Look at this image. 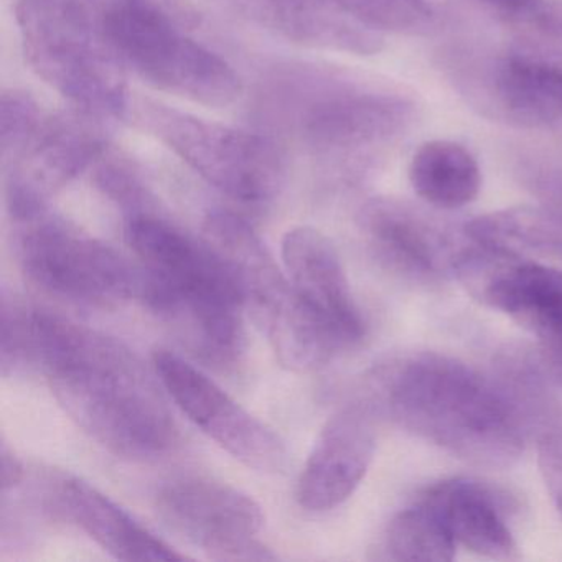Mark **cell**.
<instances>
[{"instance_id":"f546056e","label":"cell","mask_w":562,"mask_h":562,"mask_svg":"<svg viewBox=\"0 0 562 562\" xmlns=\"http://www.w3.org/2000/svg\"><path fill=\"white\" fill-rule=\"evenodd\" d=\"M483 4L509 14L521 15L538 2V0H482Z\"/></svg>"},{"instance_id":"ac0fdd59","label":"cell","mask_w":562,"mask_h":562,"mask_svg":"<svg viewBox=\"0 0 562 562\" xmlns=\"http://www.w3.org/2000/svg\"><path fill=\"white\" fill-rule=\"evenodd\" d=\"M55 495L58 512L114 559L130 562L187 559L186 554H180L114 499L85 480L77 476L60 480Z\"/></svg>"},{"instance_id":"4dcf8cb0","label":"cell","mask_w":562,"mask_h":562,"mask_svg":"<svg viewBox=\"0 0 562 562\" xmlns=\"http://www.w3.org/2000/svg\"><path fill=\"white\" fill-rule=\"evenodd\" d=\"M149 2H153V4L160 5V8L166 9V11L172 9V2H170V0H149Z\"/></svg>"},{"instance_id":"44dd1931","label":"cell","mask_w":562,"mask_h":562,"mask_svg":"<svg viewBox=\"0 0 562 562\" xmlns=\"http://www.w3.org/2000/svg\"><path fill=\"white\" fill-rule=\"evenodd\" d=\"M409 182L416 195L439 210L469 205L482 189V170L473 154L453 140L423 144L409 164Z\"/></svg>"},{"instance_id":"7a4b0ae2","label":"cell","mask_w":562,"mask_h":562,"mask_svg":"<svg viewBox=\"0 0 562 562\" xmlns=\"http://www.w3.org/2000/svg\"><path fill=\"white\" fill-rule=\"evenodd\" d=\"M374 381L378 406L457 459L508 467L522 453L521 416L508 391L457 358L404 355L381 367Z\"/></svg>"},{"instance_id":"4fadbf2b","label":"cell","mask_w":562,"mask_h":562,"mask_svg":"<svg viewBox=\"0 0 562 562\" xmlns=\"http://www.w3.org/2000/svg\"><path fill=\"white\" fill-rule=\"evenodd\" d=\"M162 521L213 561H272L256 539L265 526L261 505L235 486L209 479L170 482L157 495Z\"/></svg>"},{"instance_id":"4316f807","label":"cell","mask_w":562,"mask_h":562,"mask_svg":"<svg viewBox=\"0 0 562 562\" xmlns=\"http://www.w3.org/2000/svg\"><path fill=\"white\" fill-rule=\"evenodd\" d=\"M518 18L539 34L562 44V0L558 2H539L538 0L531 9Z\"/></svg>"},{"instance_id":"d4e9b609","label":"cell","mask_w":562,"mask_h":562,"mask_svg":"<svg viewBox=\"0 0 562 562\" xmlns=\"http://www.w3.org/2000/svg\"><path fill=\"white\" fill-rule=\"evenodd\" d=\"M45 113L34 97L21 90H9L0 100V150L8 159L44 120Z\"/></svg>"},{"instance_id":"603a6c76","label":"cell","mask_w":562,"mask_h":562,"mask_svg":"<svg viewBox=\"0 0 562 562\" xmlns=\"http://www.w3.org/2000/svg\"><path fill=\"white\" fill-rule=\"evenodd\" d=\"M383 551L391 561L449 562L456 558L457 542L439 512L417 498L391 519Z\"/></svg>"},{"instance_id":"cb8c5ba5","label":"cell","mask_w":562,"mask_h":562,"mask_svg":"<svg viewBox=\"0 0 562 562\" xmlns=\"http://www.w3.org/2000/svg\"><path fill=\"white\" fill-rule=\"evenodd\" d=\"M350 18L364 27L393 34H420L434 24L427 0H334Z\"/></svg>"},{"instance_id":"484cf974","label":"cell","mask_w":562,"mask_h":562,"mask_svg":"<svg viewBox=\"0 0 562 562\" xmlns=\"http://www.w3.org/2000/svg\"><path fill=\"white\" fill-rule=\"evenodd\" d=\"M518 177L539 209L562 226V166L544 160H525L519 164Z\"/></svg>"},{"instance_id":"ffe728a7","label":"cell","mask_w":562,"mask_h":562,"mask_svg":"<svg viewBox=\"0 0 562 562\" xmlns=\"http://www.w3.org/2000/svg\"><path fill=\"white\" fill-rule=\"evenodd\" d=\"M488 81L493 101L508 120L531 127L562 123V61L505 55L493 65Z\"/></svg>"},{"instance_id":"3957f363","label":"cell","mask_w":562,"mask_h":562,"mask_svg":"<svg viewBox=\"0 0 562 562\" xmlns=\"http://www.w3.org/2000/svg\"><path fill=\"white\" fill-rule=\"evenodd\" d=\"M124 215V236L143 272L139 301L180 328L203 360L235 363L245 350L246 307L228 262L150 205Z\"/></svg>"},{"instance_id":"6da1fadb","label":"cell","mask_w":562,"mask_h":562,"mask_svg":"<svg viewBox=\"0 0 562 562\" xmlns=\"http://www.w3.org/2000/svg\"><path fill=\"white\" fill-rule=\"evenodd\" d=\"M31 370L47 376L70 419L113 456L150 460L176 443L177 426L140 358L116 338L31 308Z\"/></svg>"},{"instance_id":"7c38bea8","label":"cell","mask_w":562,"mask_h":562,"mask_svg":"<svg viewBox=\"0 0 562 562\" xmlns=\"http://www.w3.org/2000/svg\"><path fill=\"white\" fill-rule=\"evenodd\" d=\"M154 370L176 406L223 450L261 473L288 467L284 440L252 416L200 368L170 350L154 353Z\"/></svg>"},{"instance_id":"e0dca14e","label":"cell","mask_w":562,"mask_h":562,"mask_svg":"<svg viewBox=\"0 0 562 562\" xmlns=\"http://www.w3.org/2000/svg\"><path fill=\"white\" fill-rule=\"evenodd\" d=\"M246 18L304 47L344 54H378L383 37L338 8L334 0H228Z\"/></svg>"},{"instance_id":"30bf717a","label":"cell","mask_w":562,"mask_h":562,"mask_svg":"<svg viewBox=\"0 0 562 562\" xmlns=\"http://www.w3.org/2000/svg\"><path fill=\"white\" fill-rule=\"evenodd\" d=\"M452 276L493 311L535 335L562 367V271L467 239Z\"/></svg>"},{"instance_id":"7402d4cb","label":"cell","mask_w":562,"mask_h":562,"mask_svg":"<svg viewBox=\"0 0 562 562\" xmlns=\"http://www.w3.org/2000/svg\"><path fill=\"white\" fill-rule=\"evenodd\" d=\"M463 233L480 245L513 255L562 259V226L539 206H515L476 216Z\"/></svg>"},{"instance_id":"8fae6325","label":"cell","mask_w":562,"mask_h":562,"mask_svg":"<svg viewBox=\"0 0 562 562\" xmlns=\"http://www.w3.org/2000/svg\"><path fill=\"white\" fill-rule=\"evenodd\" d=\"M103 121L75 110L45 114L21 149L4 160L5 203L12 222L48 210L55 193L103 157Z\"/></svg>"},{"instance_id":"83f0119b","label":"cell","mask_w":562,"mask_h":562,"mask_svg":"<svg viewBox=\"0 0 562 562\" xmlns=\"http://www.w3.org/2000/svg\"><path fill=\"white\" fill-rule=\"evenodd\" d=\"M541 462L546 482L554 493L555 502L562 512V429L549 434L542 440Z\"/></svg>"},{"instance_id":"9c48e42d","label":"cell","mask_w":562,"mask_h":562,"mask_svg":"<svg viewBox=\"0 0 562 562\" xmlns=\"http://www.w3.org/2000/svg\"><path fill=\"white\" fill-rule=\"evenodd\" d=\"M14 225L19 265L48 294L97 307L139 301V265L110 245L81 233L50 210Z\"/></svg>"},{"instance_id":"ba28073f","label":"cell","mask_w":562,"mask_h":562,"mask_svg":"<svg viewBox=\"0 0 562 562\" xmlns=\"http://www.w3.org/2000/svg\"><path fill=\"white\" fill-rule=\"evenodd\" d=\"M136 121L196 176L233 202L265 206L285 186L288 164L274 137L140 101Z\"/></svg>"},{"instance_id":"5b68a950","label":"cell","mask_w":562,"mask_h":562,"mask_svg":"<svg viewBox=\"0 0 562 562\" xmlns=\"http://www.w3.org/2000/svg\"><path fill=\"white\" fill-rule=\"evenodd\" d=\"M15 14L25 58L52 90L98 120L126 116V67L104 32L98 0H18Z\"/></svg>"},{"instance_id":"5bb4252c","label":"cell","mask_w":562,"mask_h":562,"mask_svg":"<svg viewBox=\"0 0 562 562\" xmlns=\"http://www.w3.org/2000/svg\"><path fill=\"white\" fill-rule=\"evenodd\" d=\"M378 409L373 401H355L322 427L299 476L302 508L328 512L353 495L373 462Z\"/></svg>"},{"instance_id":"277c9868","label":"cell","mask_w":562,"mask_h":562,"mask_svg":"<svg viewBox=\"0 0 562 562\" xmlns=\"http://www.w3.org/2000/svg\"><path fill=\"white\" fill-rule=\"evenodd\" d=\"M261 111L308 153L351 160L396 143L417 117V104L401 88L341 71L291 68L272 77Z\"/></svg>"},{"instance_id":"2e32d148","label":"cell","mask_w":562,"mask_h":562,"mask_svg":"<svg viewBox=\"0 0 562 562\" xmlns=\"http://www.w3.org/2000/svg\"><path fill=\"white\" fill-rule=\"evenodd\" d=\"M282 265L304 304L345 347H351L364 337L363 315L327 236L311 226H299L285 233Z\"/></svg>"},{"instance_id":"d6986e66","label":"cell","mask_w":562,"mask_h":562,"mask_svg":"<svg viewBox=\"0 0 562 562\" xmlns=\"http://www.w3.org/2000/svg\"><path fill=\"white\" fill-rule=\"evenodd\" d=\"M502 493L472 479L443 480L419 496L442 516L457 544L488 559L516 558Z\"/></svg>"},{"instance_id":"8992f818","label":"cell","mask_w":562,"mask_h":562,"mask_svg":"<svg viewBox=\"0 0 562 562\" xmlns=\"http://www.w3.org/2000/svg\"><path fill=\"white\" fill-rule=\"evenodd\" d=\"M203 238L235 272L246 311L268 338L279 363L294 373L321 370L344 350L340 338L304 304L261 236L241 216L213 210Z\"/></svg>"},{"instance_id":"f1b7e54d","label":"cell","mask_w":562,"mask_h":562,"mask_svg":"<svg viewBox=\"0 0 562 562\" xmlns=\"http://www.w3.org/2000/svg\"><path fill=\"white\" fill-rule=\"evenodd\" d=\"M0 459H2V490L8 493L9 490L18 488L24 482V463L15 456L14 450L9 449L8 443H2Z\"/></svg>"},{"instance_id":"9a60e30c","label":"cell","mask_w":562,"mask_h":562,"mask_svg":"<svg viewBox=\"0 0 562 562\" xmlns=\"http://www.w3.org/2000/svg\"><path fill=\"white\" fill-rule=\"evenodd\" d=\"M358 228L387 268L419 282L452 276L462 243L429 213L404 200L378 196L358 212Z\"/></svg>"},{"instance_id":"52a82bcc","label":"cell","mask_w":562,"mask_h":562,"mask_svg":"<svg viewBox=\"0 0 562 562\" xmlns=\"http://www.w3.org/2000/svg\"><path fill=\"white\" fill-rule=\"evenodd\" d=\"M101 22L124 67L144 83L203 106L235 103L243 83L218 54L177 27L149 0H98Z\"/></svg>"}]
</instances>
